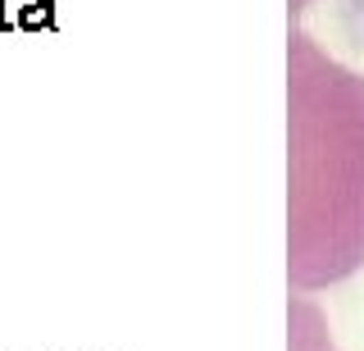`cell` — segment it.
I'll list each match as a JSON object with an SVG mask.
<instances>
[{
    "label": "cell",
    "instance_id": "6da1fadb",
    "mask_svg": "<svg viewBox=\"0 0 364 351\" xmlns=\"http://www.w3.org/2000/svg\"><path fill=\"white\" fill-rule=\"evenodd\" d=\"M287 274L318 292L364 265V73L291 32Z\"/></svg>",
    "mask_w": 364,
    "mask_h": 351
},
{
    "label": "cell",
    "instance_id": "7a4b0ae2",
    "mask_svg": "<svg viewBox=\"0 0 364 351\" xmlns=\"http://www.w3.org/2000/svg\"><path fill=\"white\" fill-rule=\"evenodd\" d=\"M305 5H314V0H291V9H305Z\"/></svg>",
    "mask_w": 364,
    "mask_h": 351
}]
</instances>
